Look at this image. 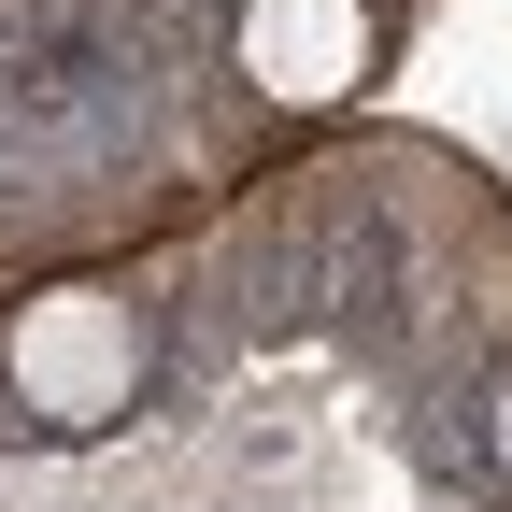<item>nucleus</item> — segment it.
Segmentation results:
<instances>
[{
    "mask_svg": "<svg viewBox=\"0 0 512 512\" xmlns=\"http://www.w3.org/2000/svg\"><path fill=\"white\" fill-rule=\"evenodd\" d=\"M0 384H15L29 427H114L143 399V313L114 285H57L0 328Z\"/></svg>",
    "mask_w": 512,
    "mask_h": 512,
    "instance_id": "1",
    "label": "nucleus"
},
{
    "mask_svg": "<svg viewBox=\"0 0 512 512\" xmlns=\"http://www.w3.org/2000/svg\"><path fill=\"white\" fill-rule=\"evenodd\" d=\"M228 57H242V86L271 100V114H328V100L370 86L384 15H370V0H242V15H228Z\"/></svg>",
    "mask_w": 512,
    "mask_h": 512,
    "instance_id": "2",
    "label": "nucleus"
},
{
    "mask_svg": "<svg viewBox=\"0 0 512 512\" xmlns=\"http://www.w3.org/2000/svg\"><path fill=\"white\" fill-rule=\"evenodd\" d=\"M498 470H512V384H498Z\"/></svg>",
    "mask_w": 512,
    "mask_h": 512,
    "instance_id": "3",
    "label": "nucleus"
}]
</instances>
